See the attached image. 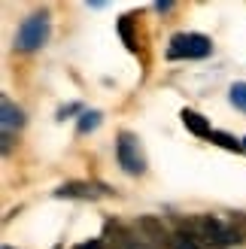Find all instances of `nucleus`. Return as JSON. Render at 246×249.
<instances>
[{"label":"nucleus","instance_id":"obj_1","mask_svg":"<svg viewBox=\"0 0 246 249\" xmlns=\"http://www.w3.org/2000/svg\"><path fill=\"white\" fill-rule=\"evenodd\" d=\"M213 52V43L210 36L204 34H176L167 46V58L170 61H179V58H207Z\"/></svg>","mask_w":246,"mask_h":249},{"label":"nucleus","instance_id":"obj_2","mask_svg":"<svg viewBox=\"0 0 246 249\" xmlns=\"http://www.w3.org/2000/svg\"><path fill=\"white\" fill-rule=\"evenodd\" d=\"M116 158H119V167L131 173V177H140L146 170V158H143V149L137 143L134 134H119L116 140Z\"/></svg>","mask_w":246,"mask_h":249},{"label":"nucleus","instance_id":"obj_3","mask_svg":"<svg viewBox=\"0 0 246 249\" xmlns=\"http://www.w3.org/2000/svg\"><path fill=\"white\" fill-rule=\"evenodd\" d=\"M49 36V18L46 16H31L21 21V28L16 34V46L21 52H31V49H40Z\"/></svg>","mask_w":246,"mask_h":249},{"label":"nucleus","instance_id":"obj_4","mask_svg":"<svg viewBox=\"0 0 246 249\" xmlns=\"http://www.w3.org/2000/svg\"><path fill=\"white\" fill-rule=\"evenodd\" d=\"M137 231H140V240L149 243V246L170 243V234L164 231V225H161L155 216H140V219H137Z\"/></svg>","mask_w":246,"mask_h":249},{"label":"nucleus","instance_id":"obj_5","mask_svg":"<svg viewBox=\"0 0 246 249\" xmlns=\"http://www.w3.org/2000/svg\"><path fill=\"white\" fill-rule=\"evenodd\" d=\"M101 240H104V249H134V243H137V237L128 228H122L119 222H106Z\"/></svg>","mask_w":246,"mask_h":249},{"label":"nucleus","instance_id":"obj_6","mask_svg":"<svg viewBox=\"0 0 246 249\" xmlns=\"http://www.w3.org/2000/svg\"><path fill=\"white\" fill-rule=\"evenodd\" d=\"M21 122H24L21 109L12 104L9 97H3V101H0V124H3V134H9L12 128H21Z\"/></svg>","mask_w":246,"mask_h":249},{"label":"nucleus","instance_id":"obj_7","mask_svg":"<svg viewBox=\"0 0 246 249\" xmlns=\"http://www.w3.org/2000/svg\"><path fill=\"white\" fill-rule=\"evenodd\" d=\"M179 119H182V124L194 134V137H213V131H210V122H207L201 113H194V109H182L179 113Z\"/></svg>","mask_w":246,"mask_h":249},{"label":"nucleus","instance_id":"obj_8","mask_svg":"<svg viewBox=\"0 0 246 249\" xmlns=\"http://www.w3.org/2000/svg\"><path fill=\"white\" fill-rule=\"evenodd\" d=\"M55 195L58 197H94L97 192L91 189V185H85V182H67V185H61Z\"/></svg>","mask_w":246,"mask_h":249},{"label":"nucleus","instance_id":"obj_9","mask_svg":"<svg viewBox=\"0 0 246 249\" xmlns=\"http://www.w3.org/2000/svg\"><path fill=\"white\" fill-rule=\"evenodd\" d=\"M167 249H201V240L192 237V234H186V231H176V234H170Z\"/></svg>","mask_w":246,"mask_h":249},{"label":"nucleus","instance_id":"obj_10","mask_svg":"<svg viewBox=\"0 0 246 249\" xmlns=\"http://www.w3.org/2000/svg\"><path fill=\"white\" fill-rule=\"evenodd\" d=\"M210 140L216 143V146H222V149H231V152H237V149H243V140H234L231 134H225V131H213V137Z\"/></svg>","mask_w":246,"mask_h":249},{"label":"nucleus","instance_id":"obj_11","mask_svg":"<svg viewBox=\"0 0 246 249\" xmlns=\"http://www.w3.org/2000/svg\"><path fill=\"white\" fill-rule=\"evenodd\" d=\"M228 97H231V104H234L237 109L246 113V82H234V85H231V91H228Z\"/></svg>","mask_w":246,"mask_h":249},{"label":"nucleus","instance_id":"obj_12","mask_svg":"<svg viewBox=\"0 0 246 249\" xmlns=\"http://www.w3.org/2000/svg\"><path fill=\"white\" fill-rule=\"evenodd\" d=\"M119 31H122V40H125L128 49H137V43H134V36H131V18H128V16L119 21Z\"/></svg>","mask_w":246,"mask_h":249},{"label":"nucleus","instance_id":"obj_13","mask_svg":"<svg viewBox=\"0 0 246 249\" xmlns=\"http://www.w3.org/2000/svg\"><path fill=\"white\" fill-rule=\"evenodd\" d=\"M97 122H101V113H82V119H79V131H94Z\"/></svg>","mask_w":246,"mask_h":249},{"label":"nucleus","instance_id":"obj_14","mask_svg":"<svg viewBox=\"0 0 246 249\" xmlns=\"http://www.w3.org/2000/svg\"><path fill=\"white\" fill-rule=\"evenodd\" d=\"M73 249H104V240H88V243H76Z\"/></svg>","mask_w":246,"mask_h":249},{"label":"nucleus","instance_id":"obj_15","mask_svg":"<svg viewBox=\"0 0 246 249\" xmlns=\"http://www.w3.org/2000/svg\"><path fill=\"white\" fill-rule=\"evenodd\" d=\"M134 249H155V246H149V243H143V240H137V243H134Z\"/></svg>","mask_w":246,"mask_h":249},{"label":"nucleus","instance_id":"obj_16","mask_svg":"<svg viewBox=\"0 0 246 249\" xmlns=\"http://www.w3.org/2000/svg\"><path fill=\"white\" fill-rule=\"evenodd\" d=\"M243 149H246V137H243Z\"/></svg>","mask_w":246,"mask_h":249}]
</instances>
